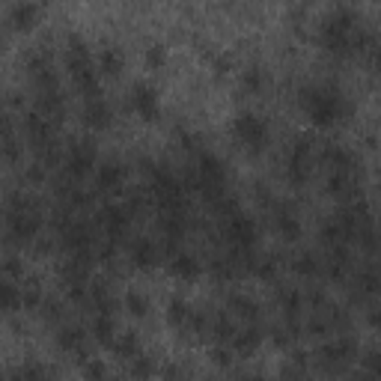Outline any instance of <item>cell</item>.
Segmentation results:
<instances>
[{
  "instance_id": "1",
  "label": "cell",
  "mask_w": 381,
  "mask_h": 381,
  "mask_svg": "<svg viewBox=\"0 0 381 381\" xmlns=\"http://www.w3.org/2000/svg\"><path fill=\"white\" fill-rule=\"evenodd\" d=\"M15 18L21 21V27H30V21H33V6H18V9H15Z\"/></svg>"
}]
</instances>
